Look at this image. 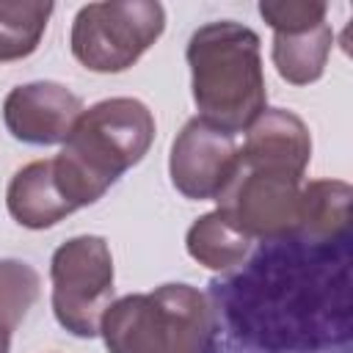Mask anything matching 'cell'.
Listing matches in <instances>:
<instances>
[{
	"label": "cell",
	"mask_w": 353,
	"mask_h": 353,
	"mask_svg": "<svg viewBox=\"0 0 353 353\" xmlns=\"http://www.w3.org/2000/svg\"><path fill=\"white\" fill-rule=\"evenodd\" d=\"M218 336L251 353H334L350 347V237L265 240L207 292Z\"/></svg>",
	"instance_id": "6da1fadb"
},
{
	"label": "cell",
	"mask_w": 353,
	"mask_h": 353,
	"mask_svg": "<svg viewBox=\"0 0 353 353\" xmlns=\"http://www.w3.org/2000/svg\"><path fill=\"white\" fill-rule=\"evenodd\" d=\"M152 141L154 116L141 99L110 97L85 108L52 157L61 196L72 210L97 204L124 171L146 157Z\"/></svg>",
	"instance_id": "7a4b0ae2"
},
{
	"label": "cell",
	"mask_w": 353,
	"mask_h": 353,
	"mask_svg": "<svg viewBox=\"0 0 353 353\" xmlns=\"http://www.w3.org/2000/svg\"><path fill=\"white\" fill-rule=\"evenodd\" d=\"M185 58L201 121L237 135L268 108L259 36L248 25L218 19L196 28Z\"/></svg>",
	"instance_id": "3957f363"
},
{
	"label": "cell",
	"mask_w": 353,
	"mask_h": 353,
	"mask_svg": "<svg viewBox=\"0 0 353 353\" xmlns=\"http://www.w3.org/2000/svg\"><path fill=\"white\" fill-rule=\"evenodd\" d=\"M99 336L108 353H212L218 317L207 292L171 281L110 301Z\"/></svg>",
	"instance_id": "277c9868"
},
{
	"label": "cell",
	"mask_w": 353,
	"mask_h": 353,
	"mask_svg": "<svg viewBox=\"0 0 353 353\" xmlns=\"http://www.w3.org/2000/svg\"><path fill=\"white\" fill-rule=\"evenodd\" d=\"M165 30V8L154 0L88 3L74 14L72 55L97 74L127 72Z\"/></svg>",
	"instance_id": "5b68a950"
},
{
	"label": "cell",
	"mask_w": 353,
	"mask_h": 353,
	"mask_svg": "<svg viewBox=\"0 0 353 353\" xmlns=\"http://www.w3.org/2000/svg\"><path fill=\"white\" fill-rule=\"evenodd\" d=\"M113 254L105 237L77 234L61 243L50 259L52 314L77 336H99V320L113 301Z\"/></svg>",
	"instance_id": "8992f818"
},
{
	"label": "cell",
	"mask_w": 353,
	"mask_h": 353,
	"mask_svg": "<svg viewBox=\"0 0 353 353\" xmlns=\"http://www.w3.org/2000/svg\"><path fill=\"white\" fill-rule=\"evenodd\" d=\"M301 179L273 168L245 165L237 154L234 171L215 196L218 212L251 243L295 234L301 215Z\"/></svg>",
	"instance_id": "52a82bcc"
},
{
	"label": "cell",
	"mask_w": 353,
	"mask_h": 353,
	"mask_svg": "<svg viewBox=\"0 0 353 353\" xmlns=\"http://www.w3.org/2000/svg\"><path fill=\"white\" fill-rule=\"evenodd\" d=\"M323 0H262L259 17L273 28L270 61L290 85L317 83L325 72L334 30Z\"/></svg>",
	"instance_id": "ba28073f"
},
{
	"label": "cell",
	"mask_w": 353,
	"mask_h": 353,
	"mask_svg": "<svg viewBox=\"0 0 353 353\" xmlns=\"http://www.w3.org/2000/svg\"><path fill=\"white\" fill-rule=\"evenodd\" d=\"M237 163L234 135L201 121H185L168 154L171 185L190 201H210L221 193Z\"/></svg>",
	"instance_id": "9c48e42d"
},
{
	"label": "cell",
	"mask_w": 353,
	"mask_h": 353,
	"mask_svg": "<svg viewBox=\"0 0 353 353\" xmlns=\"http://www.w3.org/2000/svg\"><path fill=\"white\" fill-rule=\"evenodd\" d=\"M83 99L55 80L14 85L3 99V124L11 138L30 146L63 143L83 113Z\"/></svg>",
	"instance_id": "30bf717a"
},
{
	"label": "cell",
	"mask_w": 353,
	"mask_h": 353,
	"mask_svg": "<svg viewBox=\"0 0 353 353\" xmlns=\"http://www.w3.org/2000/svg\"><path fill=\"white\" fill-rule=\"evenodd\" d=\"M237 154L245 165L273 168L303 179L312 160V135L298 113L284 108H265L248 124Z\"/></svg>",
	"instance_id": "8fae6325"
},
{
	"label": "cell",
	"mask_w": 353,
	"mask_h": 353,
	"mask_svg": "<svg viewBox=\"0 0 353 353\" xmlns=\"http://www.w3.org/2000/svg\"><path fill=\"white\" fill-rule=\"evenodd\" d=\"M8 215L25 229H50L72 215V204L61 196L52 176V157L22 165L6 190Z\"/></svg>",
	"instance_id": "7c38bea8"
},
{
	"label": "cell",
	"mask_w": 353,
	"mask_h": 353,
	"mask_svg": "<svg viewBox=\"0 0 353 353\" xmlns=\"http://www.w3.org/2000/svg\"><path fill=\"white\" fill-rule=\"evenodd\" d=\"M353 188L342 179H312L301 188V215L295 234L314 243H336L350 237Z\"/></svg>",
	"instance_id": "4fadbf2b"
},
{
	"label": "cell",
	"mask_w": 353,
	"mask_h": 353,
	"mask_svg": "<svg viewBox=\"0 0 353 353\" xmlns=\"http://www.w3.org/2000/svg\"><path fill=\"white\" fill-rule=\"evenodd\" d=\"M185 248L199 265L229 273L251 254V240L237 232L218 210H212L190 223L185 234Z\"/></svg>",
	"instance_id": "5bb4252c"
},
{
	"label": "cell",
	"mask_w": 353,
	"mask_h": 353,
	"mask_svg": "<svg viewBox=\"0 0 353 353\" xmlns=\"http://www.w3.org/2000/svg\"><path fill=\"white\" fill-rule=\"evenodd\" d=\"M55 6L41 0H0V61L36 52Z\"/></svg>",
	"instance_id": "9a60e30c"
},
{
	"label": "cell",
	"mask_w": 353,
	"mask_h": 353,
	"mask_svg": "<svg viewBox=\"0 0 353 353\" xmlns=\"http://www.w3.org/2000/svg\"><path fill=\"white\" fill-rule=\"evenodd\" d=\"M39 270L22 259H0V328L17 331L39 301Z\"/></svg>",
	"instance_id": "2e32d148"
},
{
	"label": "cell",
	"mask_w": 353,
	"mask_h": 353,
	"mask_svg": "<svg viewBox=\"0 0 353 353\" xmlns=\"http://www.w3.org/2000/svg\"><path fill=\"white\" fill-rule=\"evenodd\" d=\"M212 353H251V350H243V347H237V345H232V342H226V339L218 336ZM334 353H350V347H342V350H334Z\"/></svg>",
	"instance_id": "e0dca14e"
},
{
	"label": "cell",
	"mask_w": 353,
	"mask_h": 353,
	"mask_svg": "<svg viewBox=\"0 0 353 353\" xmlns=\"http://www.w3.org/2000/svg\"><path fill=\"white\" fill-rule=\"evenodd\" d=\"M11 350V331L0 328V353H8Z\"/></svg>",
	"instance_id": "ac0fdd59"
}]
</instances>
